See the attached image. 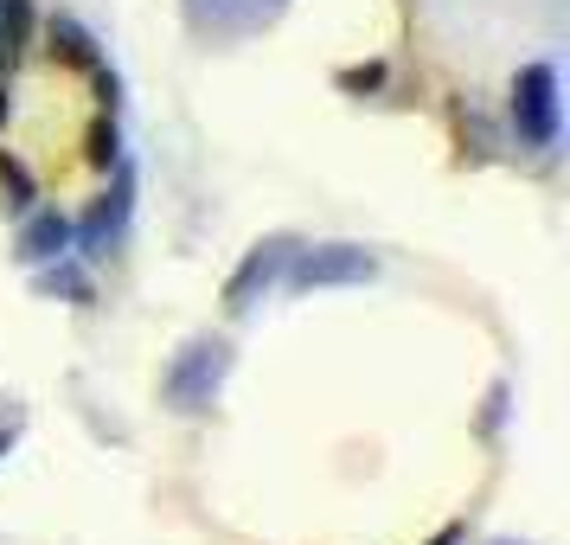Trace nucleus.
Returning a JSON list of instances; mask_svg holds the SVG:
<instances>
[{"mask_svg":"<svg viewBox=\"0 0 570 545\" xmlns=\"http://www.w3.org/2000/svg\"><path fill=\"white\" fill-rule=\"evenodd\" d=\"M225 372H232V347L225 340H186L174 366H167V379H160V398L174 405V411H206L218 386H225Z\"/></svg>","mask_w":570,"mask_h":545,"instance_id":"nucleus-1","label":"nucleus"},{"mask_svg":"<svg viewBox=\"0 0 570 545\" xmlns=\"http://www.w3.org/2000/svg\"><path fill=\"white\" fill-rule=\"evenodd\" d=\"M379 276V257L360 251V244H314L302 251L295 244V257H288V289H340V283H372Z\"/></svg>","mask_w":570,"mask_h":545,"instance_id":"nucleus-2","label":"nucleus"},{"mask_svg":"<svg viewBox=\"0 0 570 545\" xmlns=\"http://www.w3.org/2000/svg\"><path fill=\"white\" fill-rule=\"evenodd\" d=\"M513 129L525 148L558 142V71L551 65H525L513 78Z\"/></svg>","mask_w":570,"mask_h":545,"instance_id":"nucleus-3","label":"nucleus"},{"mask_svg":"<svg viewBox=\"0 0 570 545\" xmlns=\"http://www.w3.org/2000/svg\"><path fill=\"white\" fill-rule=\"evenodd\" d=\"M288 257H295V237H263L257 251L237 263V276L225 283V314H244V309H250L263 289H269V283L288 270Z\"/></svg>","mask_w":570,"mask_h":545,"instance_id":"nucleus-4","label":"nucleus"},{"mask_svg":"<svg viewBox=\"0 0 570 545\" xmlns=\"http://www.w3.org/2000/svg\"><path fill=\"white\" fill-rule=\"evenodd\" d=\"M129 199H135V174L116 160V193H104V199L90 206V218L71 225V237H83V251H109V244L122 237V225H129Z\"/></svg>","mask_w":570,"mask_h":545,"instance_id":"nucleus-5","label":"nucleus"},{"mask_svg":"<svg viewBox=\"0 0 570 545\" xmlns=\"http://www.w3.org/2000/svg\"><path fill=\"white\" fill-rule=\"evenodd\" d=\"M13 251H20V263H58L65 251H71V218H65L58 206H32Z\"/></svg>","mask_w":570,"mask_h":545,"instance_id":"nucleus-6","label":"nucleus"},{"mask_svg":"<svg viewBox=\"0 0 570 545\" xmlns=\"http://www.w3.org/2000/svg\"><path fill=\"white\" fill-rule=\"evenodd\" d=\"M46 52L58 58V65H71V71H97L104 58H97V39L71 20V13H52L46 20Z\"/></svg>","mask_w":570,"mask_h":545,"instance_id":"nucleus-7","label":"nucleus"},{"mask_svg":"<svg viewBox=\"0 0 570 545\" xmlns=\"http://www.w3.org/2000/svg\"><path fill=\"white\" fill-rule=\"evenodd\" d=\"M32 32H39L32 0H0V58H7V65H13V58L32 46Z\"/></svg>","mask_w":570,"mask_h":545,"instance_id":"nucleus-8","label":"nucleus"},{"mask_svg":"<svg viewBox=\"0 0 570 545\" xmlns=\"http://www.w3.org/2000/svg\"><path fill=\"white\" fill-rule=\"evenodd\" d=\"M83 160H90L97 174H109V167L122 160V135H116V109H104V116L90 123V135H83Z\"/></svg>","mask_w":570,"mask_h":545,"instance_id":"nucleus-9","label":"nucleus"},{"mask_svg":"<svg viewBox=\"0 0 570 545\" xmlns=\"http://www.w3.org/2000/svg\"><path fill=\"white\" fill-rule=\"evenodd\" d=\"M0 193H7V206L13 212H32V199H39V181L27 174V160L20 155H0Z\"/></svg>","mask_w":570,"mask_h":545,"instance_id":"nucleus-10","label":"nucleus"},{"mask_svg":"<svg viewBox=\"0 0 570 545\" xmlns=\"http://www.w3.org/2000/svg\"><path fill=\"white\" fill-rule=\"evenodd\" d=\"M379 84H385V65H379V58H372V65H346V71H340V90H346V97H372Z\"/></svg>","mask_w":570,"mask_h":545,"instance_id":"nucleus-11","label":"nucleus"},{"mask_svg":"<svg viewBox=\"0 0 570 545\" xmlns=\"http://www.w3.org/2000/svg\"><path fill=\"white\" fill-rule=\"evenodd\" d=\"M39 289H46V295H78V302H90V283H83L78 270H65V263H58V270H46V276H39Z\"/></svg>","mask_w":570,"mask_h":545,"instance_id":"nucleus-12","label":"nucleus"},{"mask_svg":"<svg viewBox=\"0 0 570 545\" xmlns=\"http://www.w3.org/2000/svg\"><path fill=\"white\" fill-rule=\"evenodd\" d=\"M90 78H97V97H104V109H116V104H122V84H116V71H104V65H97Z\"/></svg>","mask_w":570,"mask_h":545,"instance_id":"nucleus-13","label":"nucleus"},{"mask_svg":"<svg viewBox=\"0 0 570 545\" xmlns=\"http://www.w3.org/2000/svg\"><path fill=\"white\" fill-rule=\"evenodd\" d=\"M430 545H462V526H442V533H436Z\"/></svg>","mask_w":570,"mask_h":545,"instance_id":"nucleus-14","label":"nucleus"},{"mask_svg":"<svg viewBox=\"0 0 570 545\" xmlns=\"http://www.w3.org/2000/svg\"><path fill=\"white\" fill-rule=\"evenodd\" d=\"M7 104H13V97H7V71H0V129H7Z\"/></svg>","mask_w":570,"mask_h":545,"instance_id":"nucleus-15","label":"nucleus"},{"mask_svg":"<svg viewBox=\"0 0 570 545\" xmlns=\"http://www.w3.org/2000/svg\"><path fill=\"white\" fill-rule=\"evenodd\" d=\"M0 456H7V430H0Z\"/></svg>","mask_w":570,"mask_h":545,"instance_id":"nucleus-16","label":"nucleus"},{"mask_svg":"<svg viewBox=\"0 0 570 545\" xmlns=\"http://www.w3.org/2000/svg\"><path fill=\"white\" fill-rule=\"evenodd\" d=\"M500 545H513V539H500Z\"/></svg>","mask_w":570,"mask_h":545,"instance_id":"nucleus-17","label":"nucleus"}]
</instances>
